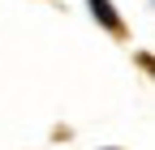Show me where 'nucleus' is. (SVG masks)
<instances>
[{"instance_id":"obj_1","label":"nucleus","mask_w":155,"mask_h":150,"mask_svg":"<svg viewBox=\"0 0 155 150\" xmlns=\"http://www.w3.org/2000/svg\"><path fill=\"white\" fill-rule=\"evenodd\" d=\"M91 13L99 17V22H104L108 30H121V17L112 13V5H108V0H91Z\"/></svg>"}]
</instances>
